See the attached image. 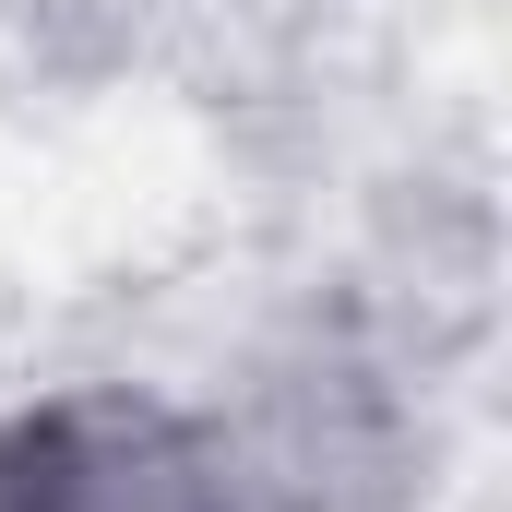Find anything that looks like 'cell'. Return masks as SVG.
<instances>
[{
  "label": "cell",
  "mask_w": 512,
  "mask_h": 512,
  "mask_svg": "<svg viewBox=\"0 0 512 512\" xmlns=\"http://www.w3.org/2000/svg\"><path fill=\"white\" fill-rule=\"evenodd\" d=\"M0 512H251L215 417L155 393H48L0 429Z\"/></svg>",
  "instance_id": "cell-1"
}]
</instances>
